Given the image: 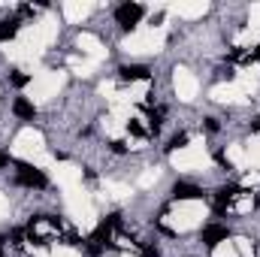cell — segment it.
<instances>
[{"label": "cell", "mask_w": 260, "mask_h": 257, "mask_svg": "<svg viewBox=\"0 0 260 257\" xmlns=\"http://www.w3.org/2000/svg\"><path fill=\"white\" fill-rule=\"evenodd\" d=\"M173 197L176 200H200L203 197V188L194 185V182H176L173 185Z\"/></svg>", "instance_id": "8992f818"}, {"label": "cell", "mask_w": 260, "mask_h": 257, "mask_svg": "<svg viewBox=\"0 0 260 257\" xmlns=\"http://www.w3.org/2000/svg\"><path fill=\"white\" fill-rule=\"evenodd\" d=\"M254 130H257V133H260V118H257V121H254Z\"/></svg>", "instance_id": "ac0fdd59"}, {"label": "cell", "mask_w": 260, "mask_h": 257, "mask_svg": "<svg viewBox=\"0 0 260 257\" xmlns=\"http://www.w3.org/2000/svg\"><path fill=\"white\" fill-rule=\"evenodd\" d=\"M67 230H70V227H64L61 218H55V215H37V218H30L24 236H27V242H34V245H49V242L67 236Z\"/></svg>", "instance_id": "6da1fadb"}, {"label": "cell", "mask_w": 260, "mask_h": 257, "mask_svg": "<svg viewBox=\"0 0 260 257\" xmlns=\"http://www.w3.org/2000/svg\"><path fill=\"white\" fill-rule=\"evenodd\" d=\"M15 182H18L21 188H46V185H49L46 173L37 170V167H30V164H18V170H15Z\"/></svg>", "instance_id": "3957f363"}, {"label": "cell", "mask_w": 260, "mask_h": 257, "mask_svg": "<svg viewBox=\"0 0 260 257\" xmlns=\"http://www.w3.org/2000/svg\"><path fill=\"white\" fill-rule=\"evenodd\" d=\"M254 206V200H251V194L242 191L239 185H224L218 197H215V209L218 212H236V215H242V212H248Z\"/></svg>", "instance_id": "7a4b0ae2"}, {"label": "cell", "mask_w": 260, "mask_h": 257, "mask_svg": "<svg viewBox=\"0 0 260 257\" xmlns=\"http://www.w3.org/2000/svg\"><path fill=\"white\" fill-rule=\"evenodd\" d=\"M109 145H112L115 154H124V142H109Z\"/></svg>", "instance_id": "9a60e30c"}, {"label": "cell", "mask_w": 260, "mask_h": 257, "mask_svg": "<svg viewBox=\"0 0 260 257\" xmlns=\"http://www.w3.org/2000/svg\"><path fill=\"white\" fill-rule=\"evenodd\" d=\"M200 236H203V242H206L209 248H215V245H221V242H224V239L230 236V230H227L224 224H206Z\"/></svg>", "instance_id": "5b68a950"}, {"label": "cell", "mask_w": 260, "mask_h": 257, "mask_svg": "<svg viewBox=\"0 0 260 257\" xmlns=\"http://www.w3.org/2000/svg\"><path fill=\"white\" fill-rule=\"evenodd\" d=\"M254 61H260V46H257V52H254Z\"/></svg>", "instance_id": "e0dca14e"}, {"label": "cell", "mask_w": 260, "mask_h": 257, "mask_svg": "<svg viewBox=\"0 0 260 257\" xmlns=\"http://www.w3.org/2000/svg\"><path fill=\"white\" fill-rule=\"evenodd\" d=\"M12 112H15L18 118H34V115H37V106H34L30 100H24V97H15V103H12Z\"/></svg>", "instance_id": "9c48e42d"}, {"label": "cell", "mask_w": 260, "mask_h": 257, "mask_svg": "<svg viewBox=\"0 0 260 257\" xmlns=\"http://www.w3.org/2000/svg\"><path fill=\"white\" fill-rule=\"evenodd\" d=\"M118 76H121L124 82H139V79H148L151 73H148V67H142V64H127V67L118 70Z\"/></svg>", "instance_id": "52a82bcc"}, {"label": "cell", "mask_w": 260, "mask_h": 257, "mask_svg": "<svg viewBox=\"0 0 260 257\" xmlns=\"http://www.w3.org/2000/svg\"><path fill=\"white\" fill-rule=\"evenodd\" d=\"M18 27H21V18H18V15H9V18H3V21H0V43L12 40V37L18 34Z\"/></svg>", "instance_id": "ba28073f"}, {"label": "cell", "mask_w": 260, "mask_h": 257, "mask_svg": "<svg viewBox=\"0 0 260 257\" xmlns=\"http://www.w3.org/2000/svg\"><path fill=\"white\" fill-rule=\"evenodd\" d=\"M142 257H160V251H157V248H151V245H148V248H142Z\"/></svg>", "instance_id": "4fadbf2b"}, {"label": "cell", "mask_w": 260, "mask_h": 257, "mask_svg": "<svg viewBox=\"0 0 260 257\" xmlns=\"http://www.w3.org/2000/svg\"><path fill=\"white\" fill-rule=\"evenodd\" d=\"M188 139H191L188 133H179V136H173V139H170V145H167V151H173V148H182V145H188Z\"/></svg>", "instance_id": "30bf717a"}, {"label": "cell", "mask_w": 260, "mask_h": 257, "mask_svg": "<svg viewBox=\"0 0 260 257\" xmlns=\"http://www.w3.org/2000/svg\"><path fill=\"white\" fill-rule=\"evenodd\" d=\"M142 15H145V9H142L139 3H121V6L115 9V21L121 24V30H133V27L142 21Z\"/></svg>", "instance_id": "277c9868"}, {"label": "cell", "mask_w": 260, "mask_h": 257, "mask_svg": "<svg viewBox=\"0 0 260 257\" xmlns=\"http://www.w3.org/2000/svg\"><path fill=\"white\" fill-rule=\"evenodd\" d=\"M27 82H30V79H27L24 73H12V85H15V88H24Z\"/></svg>", "instance_id": "8fae6325"}, {"label": "cell", "mask_w": 260, "mask_h": 257, "mask_svg": "<svg viewBox=\"0 0 260 257\" xmlns=\"http://www.w3.org/2000/svg\"><path fill=\"white\" fill-rule=\"evenodd\" d=\"M6 164H9V154H6V151H0V170H3Z\"/></svg>", "instance_id": "2e32d148"}, {"label": "cell", "mask_w": 260, "mask_h": 257, "mask_svg": "<svg viewBox=\"0 0 260 257\" xmlns=\"http://www.w3.org/2000/svg\"><path fill=\"white\" fill-rule=\"evenodd\" d=\"M206 130L215 133V130H218V121H215V118H206Z\"/></svg>", "instance_id": "5bb4252c"}, {"label": "cell", "mask_w": 260, "mask_h": 257, "mask_svg": "<svg viewBox=\"0 0 260 257\" xmlns=\"http://www.w3.org/2000/svg\"><path fill=\"white\" fill-rule=\"evenodd\" d=\"M130 133H133V136H145L148 130L142 127V124H136V121H130Z\"/></svg>", "instance_id": "7c38bea8"}]
</instances>
